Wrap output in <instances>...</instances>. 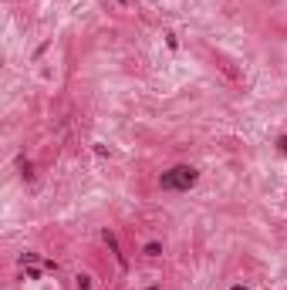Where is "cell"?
<instances>
[{
    "instance_id": "6da1fadb",
    "label": "cell",
    "mask_w": 287,
    "mask_h": 290,
    "mask_svg": "<svg viewBox=\"0 0 287 290\" xmlns=\"http://www.w3.org/2000/svg\"><path fill=\"white\" fill-rule=\"evenodd\" d=\"M196 179H200V172H196L193 165H172L169 172L159 176V186H162L166 193H186V189L196 186Z\"/></svg>"
},
{
    "instance_id": "7a4b0ae2",
    "label": "cell",
    "mask_w": 287,
    "mask_h": 290,
    "mask_svg": "<svg viewBox=\"0 0 287 290\" xmlns=\"http://www.w3.org/2000/svg\"><path fill=\"white\" fill-rule=\"evenodd\" d=\"M159 253H162L159 243H145V257H159Z\"/></svg>"
},
{
    "instance_id": "3957f363",
    "label": "cell",
    "mask_w": 287,
    "mask_h": 290,
    "mask_svg": "<svg viewBox=\"0 0 287 290\" xmlns=\"http://www.w3.org/2000/svg\"><path fill=\"white\" fill-rule=\"evenodd\" d=\"M277 148H281V155H287V135H281V139H277Z\"/></svg>"
},
{
    "instance_id": "277c9868",
    "label": "cell",
    "mask_w": 287,
    "mask_h": 290,
    "mask_svg": "<svg viewBox=\"0 0 287 290\" xmlns=\"http://www.w3.org/2000/svg\"><path fill=\"white\" fill-rule=\"evenodd\" d=\"M78 287H81V290H91V284H88V277H78Z\"/></svg>"
},
{
    "instance_id": "5b68a950",
    "label": "cell",
    "mask_w": 287,
    "mask_h": 290,
    "mask_svg": "<svg viewBox=\"0 0 287 290\" xmlns=\"http://www.w3.org/2000/svg\"><path fill=\"white\" fill-rule=\"evenodd\" d=\"M233 290H247V287H243V284H236V287H233Z\"/></svg>"
}]
</instances>
